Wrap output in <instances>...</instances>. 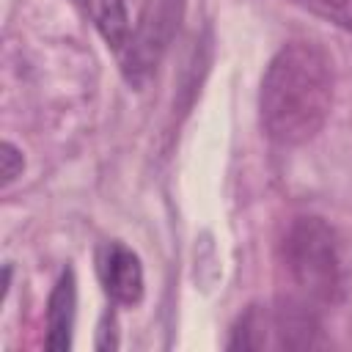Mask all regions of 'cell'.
<instances>
[{"label": "cell", "instance_id": "obj_1", "mask_svg": "<svg viewBox=\"0 0 352 352\" xmlns=\"http://www.w3.org/2000/svg\"><path fill=\"white\" fill-rule=\"evenodd\" d=\"M333 58L311 38L286 41L267 63L258 85V124L278 146L314 140L333 110Z\"/></svg>", "mask_w": 352, "mask_h": 352}, {"label": "cell", "instance_id": "obj_2", "mask_svg": "<svg viewBox=\"0 0 352 352\" xmlns=\"http://www.w3.org/2000/svg\"><path fill=\"white\" fill-rule=\"evenodd\" d=\"M278 297L302 302L319 314L344 302L349 270L336 231L316 214L292 217L278 242Z\"/></svg>", "mask_w": 352, "mask_h": 352}, {"label": "cell", "instance_id": "obj_3", "mask_svg": "<svg viewBox=\"0 0 352 352\" xmlns=\"http://www.w3.org/2000/svg\"><path fill=\"white\" fill-rule=\"evenodd\" d=\"M184 11L187 0H143L129 41L118 52V66L129 88L143 91L154 80L182 28Z\"/></svg>", "mask_w": 352, "mask_h": 352}, {"label": "cell", "instance_id": "obj_4", "mask_svg": "<svg viewBox=\"0 0 352 352\" xmlns=\"http://www.w3.org/2000/svg\"><path fill=\"white\" fill-rule=\"evenodd\" d=\"M96 278L102 283V292L113 305L135 308L143 300L146 280H143V264L140 256L124 245L121 239H107L96 248Z\"/></svg>", "mask_w": 352, "mask_h": 352}, {"label": "cell", "instance_id": "obj_5", "mask_svg": "<svg viewBox=\"0 0 352 352\" xmlns=\"http://www.w3.org/2000/svg\"><path fill=\"white\" fill-rule=\"evenodd\" d=\"M74 316H77V278L72 267H63L50 297H47V336L44 346L52 352H63L72 346L74 336Z\"/></svg>", "mask_w": 352, "mask_h": 352}, {"label": "cell", "instance_id": "obj_6", "mask_svg": "<svg viewBox=\"0 0 352 352\" xmlns=\"http://www.w3.org/2000/svg\"><path fill=\"white\" fill-rule=\"evenodd\" d=\"M80 6L85 8V14L94 22L102 41L118 55L126 47L129 33H132L126 3L124 0H80Z\"/></svg>", "mask_w": 352, "mask_h": 352}, {"label": "cell", "instance_id": "obj_7", "mask_svg": "<svg viewBox=\"0 0 352 352\" xmlns=\"http://www.w3.org/2000/svg\"><path fill=\"white\" fill-rule=\"evenodd\" d=\"M270 344V308L248 305L231 327L228 349H264Z\"/></svg>", "mask_w": 352, "mask_h": 352}, {"label": "cell", "instance_id": "obj_8", "mask_svg": "<svg viewBox=\"0 0 352 352\" xmlns=\"http://www.w3.org/2000/svg\"><path fill=\"white\" fill-rule=\"evenodd\" d=\"M300 8L352 33V0H294Z\"/></svg>", "mask_w": 352, "mask_h": 352}, {"label": "cell", "instance_id": "obj_9", "mask_svg": "<svg viewBox=\"0 0 352 352\" xmlns=\"http://www.w3.org/2000/svg\"><path fill=\"white\" fill-rule=\"evenodd\" d=\"M25 170V157L22 151L11 143V140H3L0 146V176H3V187L14 184Z\"/></svg>", "mask_w": 352, "mask_h": 352}]
</instances>
